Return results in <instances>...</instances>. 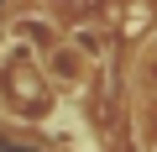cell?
<instances>
[{"instance_id":"cell-1","label":"cell","mask_w":157,"mask_h":152,"mask_svg":"<svg viewBox=\"0 0 157 152\" xmlns=\"http://www.w3.org/2000/svg\"><path fill=\"white\" fill-rule=\"evenodd\" d=\"M37 68H42V79H47L58 95H84L89 79H94V63L78 53L68 37H58L47 53H37Z\"/></svg>"},{"instance_id":"cell-2","label":"cell","mask_w":157,"mask_h":152,"mask_svg":"<svg viewBox=\"0 0 157 152\" xmlns=\"http://www.w3.org/2000/svg\"><path fill=\"white\" fill-rule=\"evenodd\" d=\"M63 37L84 53L94 68H105V58H110V37H105V26H100V21H73V26H63Z\"/></svg>"},{"instance_id":"cell-3","label":"cell","mask_w":157,"mask_h":152,"mask_svg":"<svg viewBox=\"0 0 157 152\" xmlns=\"http://www.w3.org/2000/svg\"><path fill=\"white\" fill-rule=\"evenodd\" d=\"M37 6H42L47 16H63V11H73V6H84V0H37Z\"/></svg>"}]
</instances>
